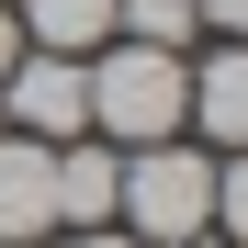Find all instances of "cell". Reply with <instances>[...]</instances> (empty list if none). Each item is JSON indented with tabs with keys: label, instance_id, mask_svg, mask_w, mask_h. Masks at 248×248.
I'll return each instance as SVG.
<instances>
[{
	"label": "cell",
	"instance_id": "cell-5",
	"mask_svg": "<svg viewBox=\"0 0 248 248\" xmlns=\"http://www.w3.org/2000/svg\"><path fill=\"white\" fill-rule=\"evenodd\" d=\"M192 124L215 147H248V34H226V46L192 68Z\"/></svg>",
	"mask_w": 248,
	"mask_h": 248
},
{
	"label": "cell",
	"instance_id": "cell-10",
	"mask_svg": "<svg viewBox=\"0 0 248 248\" xmlns=\"http://www.w3.org/2000/svg\"><path fill=\"white\" fill-rule=\"evenodd\" d=\"M192 23L203 34H248V0H192Z\"/></svg>",
	"mask_w": 248,
	"mask_h": 248
},
{
	"label": "cell",
	"instance_id": "cell-13",
	"mask_svg": "<svg viewBox=\"0 0 248 248\" xmlns=\"http://www.w3.org/2000/svg\"><path fill=\"white\" fill-rule=\"evenodd\" d=\"M181 248H226V237H181Z\"/></svg>",
	"mask_w": 248,
	"mask_h": 248
},
{
	"label": "cell",
	"instance_id": "cell-1",
	"mask_svg": "<svg viewBox=\"0 0 248 248\" xmlns=\"http://www.w3.org/2000/svg\"><path fill=\"white\" fill-rule=\"evenodd\" d=\"M79 79H91V124H102V147H158V136H181L192 124V57L170 46H91L79 57Z\"/></svg>",
	"mask_w": 248,
	"mask_h": 248
},
{
	"label": "cell",
	"instance_id": "cell-3",
	"mask_svg": "<svg viewBox=\"0 0 248 248\" xmlns=\"http://www.w3.org/2000/svg\"><path fill=\"white\" fill-rule=\"evenodd\" d=\"M0 113H12V136H34V147L91 136V79H79V57L23 46V57H12V79H0Z\"/></svg>",
	"mask_w": 248,
	"mask_h": 248
},
{
	"label": "cell",
	"instance_id": "cell-12",
	"mask_svg": "<svg viewBox=\"0 0 248 248\" xmlns=\"http://www.w3.org/2000/svg\"><path fill=\"white\" fill-rule=\"evenodd\" d=\"M68 248H136V237H124V226H79Z\"/></svg>",
	"mask_w": 248,
	"mask_h": 248
},
{
	"label": "cell",
	"instance_id": "cell-7",
	"mask_svg": "<svg viewBox=\"0 0 248 248\" xmlns=\"http://www.w3.org/2000/svg\"><path fill=\"white\" fill-rule=\"evenodd\" d=\"M23 46H46V57H91V46H113V0H23Z\"/></svg>",
	"mask_w": 248,
	"mask_h": 248
},
{
	"label": "cell",
	"instance_id": "cell-9",
	"mask_svg": "<svg viewBox=\"0 0 248 248\" xmlns=\"http://www.w3.org/2000/svg\"><path fill=\"white\" fill-rule=\"evenodd\" d=\"M215 226L226 248H248V147H226V170H215Z\"/></svg>",
	"mask_w": 248,
	"mask_h": 248
},
{
	"label": "cell",
	"instance_id": "cell-2",
	"mask_svg": "<svg viewBox=\"0 0 248 248\" xmlns=\"http://www.w3.org/2000/svg\"><path fill=\"white\" fill-rule=\"evenodd\" d=\"M113 226L136 248H181V237H215V158L158 136V147H124V181H113Z\"/></svg>",
	"mask_w": 248,
	"mask_h": 248
},
{
	"label": "cell",
	"instance_id": "cell-11",
	"mask_svg": "<svg viewBox=\"0 0 248 248\" xmlns=\"http://www.w3.org/2000/svg\"><path fill=\"white\" fill-rule=\"evenodd\" d=\"M12 57H23V23H12V0H0V79H12Z\"/></svg>",
	"mask_w": 248,
	"mask_h": 248
},
{
	"label": "cell",
	"instance_id": "cell-4",
	"mask_svg": "<svg viewBox=\"0 0 248 248\" xmlns=\"http://www.w3.org/2000/svg\"><path fill=\"white\" fill-rule=\"evenodd\" d=\"M46 226H57V147L0 124V237H46Z\"/></svg>",
	"mask_w": 248,
	"mask_h": 248
},
{
	"label": "cell",
	"instance_id": "cell-8",
	"mask_svg": "<svg viewBox=\"0 0 248 248\" xmlns=\"http://www.w3.org/2000/svg\"><path fill=\"white\" fill-rule=\"evenodd\" d=\"M113 34L124 46H170V57H192V0H113Z\"/></svg>",
	"mask_w": 248,
	"mask_h": 248
},
{
	"label": "cell",
	"instance_id": "cell-6",
	"mask_svg": "<svg viewBox=\"0 0 248 248\" xmlns=\"http://www.w3.org/2000/svg\"><path fill=\"white\" fill-rule=\"evenodd\" d=\"M113 181H124V147L68 136L57 147V226H113Z\"/></svg>",
	"mask_w": 248,
	"mask_h": 248
}]
</instances>
